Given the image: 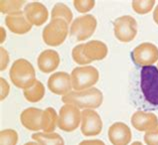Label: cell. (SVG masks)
Wrapping results in <instances>:
<instances>
[{
  "instance_id": "6da1fadb",
  "label": "cell",
  "mask_w": 158,
  "mask_h": 145,
  "mask_svg": "<svg viewBox=\"0 0 158 145\" xmlns=\"http://www.w3.org/2000/svg\"><path fill=\"white\" fill-rule=\"evenodd\" d=\"M62 102L73 105L80 109H95L102 105L103 93L96 88H91L80 92L72 90L62 97Z\"/></svg>"
},
{
  "instance_id": "7a4b0ae2",
  "label": "cell",
  "mask_w": 158,
  "mask_h": 145,
  "mask_svg": "<svg viewBox=\"0 0 158 145\" xmlns=\"http://www.w3.org/2000/svg\"><path fill=\"white\" fill-rule=\"evenodd\" d=\"M9 78L16 88L27 90L36 82V74L32 64L25 59L16 60L11 66Z\"/></svg>"
},
{
  "instance_id": "3957f363",
  "label": "cell",
  "mask_w": 158,
  "mask_h": 145,
  "mask_svg": "<svg viewBox=\"0 0 158 145\" xmlns=\"http://www.w3.org/2000/svg\"><path fill=\"white\" fill-rule=\"evenodd\" d=\"M140 89L145 99L152 105H158V68L143 67L140 72Z\"/></svg>"
},
{
  "instance_id": "277c9868",
  "label": "cell",
  "mask_w": 158,
  "mask_h": 145,
  "mask_svg": "<svg viewBox=\"0 0 158 145\" xmlns=\"http://www.w3.org/2000/svg\"><path fill=\"white\" fill-rule=\"evenodd\" d=\"M71 81L73 90L76 92L93 88L99 80V73L93 66H82L73 69L71 72Z\"/></svg>"
},
{
  "instance_id": "5b68a950",
  "label": "cell",
  "mask_w": 158,
  "mask_h": 145,
  "mask_svg": "<svg viewBox=\"0 0 158 145\" xmlns=\"http://www.w3.org/2000/svg\"><path fill=\"white\" fill-rule=\"evenodd\" d=\"M68 35V23L63 19H51L42 32L44 43L51 47L59 46Z\"/></svg>"
},
{
  "instance_id": "8992f818",
  "label": "cell",
  "mask_w": 158,
  "mask_h": 145,
  "mask_svg": "<svg viewBox=\"0 0 158 145\" xmlns=\"http://www.w3.org/2000/svg\"><path fill=\"white\" fill-rule=\"evenodd\" d=\"M97 21L93 15H84L77 17L70 26V36L78 42L85 41L93 35L96 30Z\"/></svg>"
},
{
  "instance_id": "52a82bcc",
  "label": "cell",
  "mask_w": 158,
  "mask_h": 145,
  "mask_svg": "<svg viewBox=\"0 0 158 145\" xmlns=\"http://www.w3.org/2000/svg\"><path fill=\"white\" fill-rule=\"evenodd\" d=\"M81 123V111L80 109L73 105L64 103L58 113L57 126L59 129L65 132H72Z\"/></svg>"
},
{
  "instance_id": "ba28073f",
  "label": "cell",
  "mask_w": 158,
  "mask_h": 145,
  "mask_svg": "<svg viewBox=\"0 0 158 145\" xmlns=\"http://www.w3.org/2000/svg\"><path fill=\"white\" fill-rule=\"evenodd\" d=\"M114 35L122 43H129L137 35V22L130 15H124L113 21Z\"/></svg>"
},
{
  "instance_id": "9c48e42d",
  "label": "cell",
  "mask_w": 158,
  "mask_h": 145,
  "mask_svg": "<svg viewBox=\"0 0 158 145\" xmlns=\"http://www.w3.org/2000/svg\"><path fill=\"white\" fill-rule=\"evenodd\" d=\"M132 61L139 67H148L155 64L158 60V48L154 44L141 43L131 53Z\"/></svg>"
},
{
  "instance_id": "30bf717a",
  "label": "cell",
  "mask_w": 158,
  "mask_h": 145,
  "mask_svg": "<svg viewBox=\"0 0 158 145\" xmlns=\"http://www.w3.org/2000/svg\"><path fill=\"white\" fill-rule=\"evenodd\" d=\"M103 122L94 109H83L81 111V132L84 136H96L102 131Z\"/></svg>"
},
{
  "instance_id": "8fae6325",
  "label": "cell",
  "mask_w": 158,
  "mask_h": 145,
  "mask_svg": "<svg viewBox=\"0 0 158 145\" xmlns=\"http://www.w3.org/2000/svg\"><path fill=\"white\" fill-rule=\"evenodd\" d=\"M48 90L57 96H66L72 92L71 76L66 72H57L52 74L47 81Z\"/></svg>"
},
{
  "instance_id": "7c38bea8",
  "label": "cell",
  "mask_w": 158,
  "mask_h": 145,
  "mask_svg": "<svg viewBox=\"0 0 158 145\" xmlns=\"http://www.w3.org/2000/svg\"><path fill=\"white\" fill-rule=\"evenodd\" d=\"M23 13L31 25L42 26L48 19V10L44 4L40 2H31L25 5Z\"/></svg>"
},
{
  "instance_id": "4fadbf2b",
  "label": "cell",
  "mask_w": 158,
  "mask_h": 145,
  "mask_svg": "<svg viewBox=\"0 0 158 145\" xmlns=\"http://www.w3.org/2000/svg\"><path fill=\"white\" fill-rule=\"evenodd\" d=\"M43 111L44 110L36 109V107H28L20 114V122L28 130H42Z\"/></svg>"
},
{
  "instance_id": "5bb4252c",
  "label": "cell",
  "mask_w": 158,
  "mask_h": 145,
  "mask_svg": "<svg viewBox=\"0 0 158 145\" xmlns=\"http://www.w3.org/2000/svg\"><path fill=\"white\" fill-rule=\"evenodd\" d=\"M131 137L130 128L124 122H115L108 129V138L112 145H128Z\"/></svg>"
},
{
  "instance_id": "9a60e30c",
  "label": "cell",
  "mask_w": 158,
  "mask_h": 145,
  "mask_svg": "<svg viewBox=\"0 0 158 145\" xmlns=\"http://www.w3.org/2000/svg\"><path fill=\"white\" fill-rule=\"evenodd\" d=\"M132 126L138 131H149L158 125V117L152 113L138 110L131 116Z\"/></svg>"
},
{
  "instance_id": "2e32d148",
  "label": "cell",
  "mask_w": 158,
  "mask_h": 145,
  "mask_svg": "<svg viewBox=\"0 0 158 145\" xmlns=\"http://www.w3.org/2000/svg\"><path fill=\"white\" fill-rule=\"evenodd\" d=\"M60 64L59 54L54 50H44L37 59L38 69L44 74H50L58 68Z\"/></svg>"
},
{
  "instance_id": "e0dca14e",
  "label": "cell",
  "mask_w": 158,
  "mask_h": 145,
  "mask_svg": "<svg viewBox=\"0 0 158 145\" xmlns=\"http://www.w3.org/2000/svg\"><path fill=\"white\" fill-rule=\"evenodd\" d=\"M5 25L11 32L18 35L26 34L32 29V25L28 22L23 12L15 15H7L5 18Z\"/></svg>"
},
{
  "instance_id": "ac0fdd59",
  "label": "cell",
  "mask_w": 158,
  "mask_h": 145,
  "mask_svg": "<svg viewBox=\"0 0 158 145\" xmlns=\"http://www.w3.org/2000/svg\"><path fill=\"white\" fill-rule=\"evenodd\" d=\"M83 53L87 59L91 62L101 61L106 58L108 54V48L101 41L92 40L84 44Z\"/></svg>"
},
{
  "instance_id": "d6986e66",
  "label": "cell",
  "mask_w": 158,
  "mask_h": 145,
  "mask_svg": "<svg viewBox=\"0 0 158 145\" xmlns=\"http://www.w3.org/2000/svg\"><path fill=\"white\" fill-rule=\"evenodd\" d=\"M32 138L40 145H64L63 138L55 132H52V133L36 132L32 135Z\"/></svg>"
},
{
  "instance_id": "ffe728a7",
  "label": "cell",
  "mask_w": 158,
  "mask_h": 145,
  "mask_svg": "<svg viewBox=\"0 0 158 145\" xmlns=\"http://www.w3.org/2000/svg\"><path fill=\"white\" fill-rule=\"evenodd\" d=\"M24 97L29 102H38L44 97L45 94V88L43 84L40 81L37 80L36 82L31 88L23 90Z\"/></svg>"
},
{
  "instance_id": "44dd1931",
  "label": "cell",
  "mask_w": 158,
  "mask_h": 145,
  "mask_svg": "<svg viewBox=\"0 0 158 145\" xmlns=\"http://www.w3.org/2000/svg\"><path fill=\"white\" fill-rule=\"evenodd\" d=\"M58 123V114L56 110L52 107H47L43 111V122L42 130L46 133H52L55 130Z\"/></svg>"
},
{
  "instance_id": "7402d4cb",
  "label": "cell",
  "mask_w": 158,
  "mask_h": 145,
  "mask_svg": "<svg viewBox=\"0 0 158 145\" xmlns=\"http://www.w3.org/2000/svg\"><path fill=\"white\" fill-rule=\"evenodd\" d=\"M73 14L70 8L64 3H56L51 11V19H63L68 24L72 22Z\"/></svg>"
},
{
  "instance_id": "603a6c76",
  "label": "cell",
  "mask_w": 158,
  "mask_h": 145,
  "mask_svg": "<svg viewBox=\"0 0 158 145\" xmlns=\"http://www.w3.org/2000/svg\"><path fill=\"white\" fill-rule=\"evenodd\" d=\"M26 1L23 0H17V1H0V9H1V13L7 14V15H15L22 13L21 8L23 5H25Z\"/></svg>"
},
{
  "instance_id": "cb8c5ba5",
  "label": "cell",
  "mask_w": 158,
  "mask_h": 145,
  "mask_svg": "<svg viewBox=\"0 0 158 145\" xmlns=\"http://www.w3.org/2000/svg\"><path fill=\"white\" fill-rule=\"evenodd\" d=\"M132 8L137 14H147L149 13L153 7L155 5L154 0H145V1H141V0H134L132 1Z\"/></svg>"
},
{
  "instance_id": "d4e9b609",
  "label": "cell",
  "mask_w": 158,
  "mask_h": 145,
  "mask_svg": "<svg viewBox=\"0 0 158 145\" xmlns=\"http://www.w3.org/2000/svg\"><path fill=\"white\" fill-rule=\"evenodd\" d=\"M18 134L14 129H3L0 132V145H16Z\"/></svg>"
},
{
  "instance_id": "484cf974",
  "label": "cell",
  "mask_w": 158,
  "mask_h": 145,
  "mask_svg": "<svg viewBox=\"0 0 158 145\" xmlns=\"http://www.w3.org/2000/svg\"><path fill=\"white\" fill-rule=\"evenodd\" d=\"M83 49H84V44H79L75 46L72 50V59L76 64L80 66H86L92 63L85 57L84 53H83Z\"/></svg>"
},
{
  "instance_id": "4316f807",
  "label": "cell",
  "mask_w": 158,
  "mask_h": 145,
  "mask_svg": "<svg viewBox=\"0 0 158 145\" xmlns=\"http://www.w3.org/2000/svg\"><path fill=\"white\" fill-rule=\"evenodd\" d=\"M73 5L79 13H86L95 6L94 0H74Z\"/></svg>"
},
{
  "instance_id": "83f0119b",
  "label": "cell",
  "mask_w": 158,
  "mask_h": 145,
  "mask_svg": "<svg viewBox=\"0 0 158 145\" xmlns=\"http://www.w3.org/2000/svg\"><path fill=\"white\" fill-rule=\"evenodd\" d=\"M144 142L147 145H158V125L153 129L145 132Z\"/></svg>"
},
{
  "instance_id": "f1b7e54d",
  "label": "cell",
  "mask_w": 158,
  "mask_h": 145,
  "mask_svg": "<svg viewBox=\"0 0 158 145\" xmlns=\"http://www.w3.org/2000/svg\"><path fill=\"white\" fill-rule=\"evenodd\" d=\"M0 85H1V96H0V98H1V101H3L4 98L7 97L8 93H9L10 86L8 85L7 81L3 78H0Z\"/></svg>"
},
{
  "instance_id": "f546056e",
  "label": "cell",
  "mask_w": 158,
  "mask_h": 145,
  "mask_svg": "<svg viewBox=\"0 0 158 145\" xmlns=\"http://www.w3.org/2000/svg\"><path fill=\"white\" fill-rule=\"evenodd\" d=\"M0 52H1V71L6 70L8 63H9V55H8V52L6 51V49H4L3 47L0 48Z\"/></svg>"
},
{
  "instance_id": "4dcf8cb0",
  "label": "cell",
  "mask_w": 158,
  "mask_h": 145,
  "mask_svg": "<svg viewBox=\"0 0 158 145\" xmlns=\"http://www.w3.org/2000/svg\"><path fill=\"white\" fill-rule=\"evenodd\" d=\"M79 145H105V143L99 139H93V140H83Z\"/></svg>"
},
{
  "instance_id": "1f68e13d",
  "label": "cell",
  "mask_w": 158,
  "mask_h": 145,
  "mask_svg": "<svg viewBox=\"0 0 158 145\" xmlns=\"http://www.w3.org/2000/svg\"><path fill=\"white\" fill-rule=\"evenodd\" d=\"M153 20H154V22L158 25V5L155 7L154 12H153Z\"/></svg>"
},
{
  "instance_id": "d6a6232c",
  "label": "cell",
  "mask_w": 158,
  "mask_h": 145,
  "mask_svg": "<svg viewBox=\"0 0 158 145\" xmlns=\"http://www.w3.org/2000/svg\"><path fill=\"white\" fill-rule=\"evenodd\" d=\"M24 145H40L38 142H27V143H25V144H24Z\"/></svg>"
},
{
  "instance_id": "836d02e7",
  "label": "cell",
  "mask_w": 158,
  "mask_h": 145,
  "mask_svg": "<svg viewBox=\"0 0 158 145\" xmlns=\"http://www.w3.org/2000/svg\"><path fill=\"white\" fill-rule=\"evenodd\" d=\"M1 31H2V39H1V43H3V41H4V34L6 35V33H4V32H3V28H1Z\"/></svg>"
},
{
  "instance_id": "e575fe53",
  "label": "cell",
  "mask_w": 158,
  "mask_h": 145,
  "mask_svg": "<svg viewBox=\"0 0 158 145\" xmlns=\"http://www.w3.org/2000/svg\"><path fill=\"white\" fill-rule=\"evenodd\" d=\"M131 145H143L141 142H139V141H135V142H133Z\"/></svg>"
},
{
  "instance_id": "d590c367",
  "label": "cell",
  "mask_w": 158,
  "mask_h": 145,
  "mask_svg": "<svg viewBox=\"0 0 158 145\" xmlns=\"http://www.w3.org/2000/svg\"><path fill=\"white\" fill-rule=\"evenodd\" d=\"M157 68H158V65H157Z\"/></svg>"
}]
</instances>
